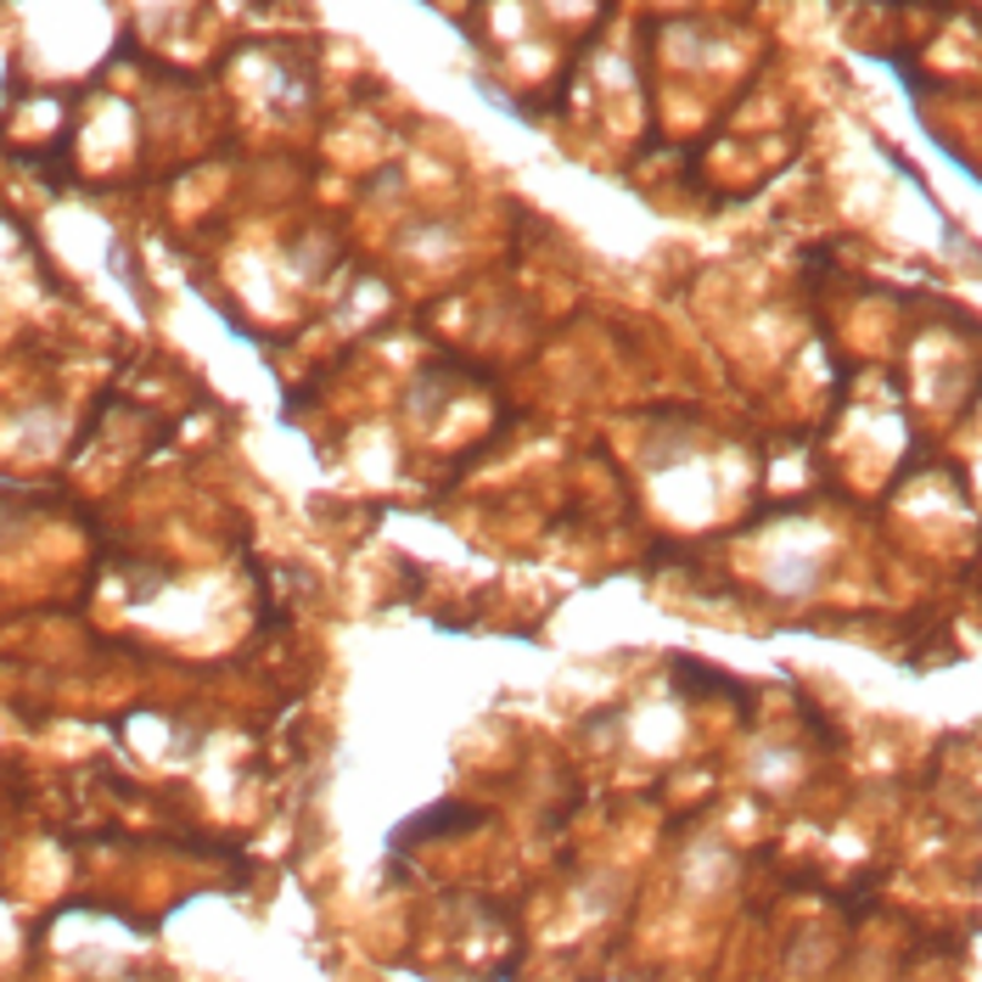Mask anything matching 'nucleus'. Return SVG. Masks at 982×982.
<instances>
[{"mask_svg":"<svg viewBox=\"0 0 982 982\" xmlns=\"http://www.w3.org/2000/svg\"><path fill=\"white\" fill-rule=\"evenodd\" d=\"M674 685L691 691V696H736L741 707H753L747 685H736L730 674H702V663H691V657H674Z\"/></svg>","mask_w":982,"mask_h":982,"instance_id":"f257e3e1","label":"nucleus"},{"mask_svg":"<svg viewBox=\"0 0 982 982\" xmlns=\"http://www.w3.org/2000/svg\"><path fill=\"white\" fill-rule=\"evenodd\" d=\"M478 820H483L478 809H456V802H450V809H438V815H427V820L405 826L393 842H416V837H427V831H467V826H478Z\"/></svg>","mask_w":982,"mask_h":982,"instance_id":"f03ea898","label":"nucleus"}]
</instances>
